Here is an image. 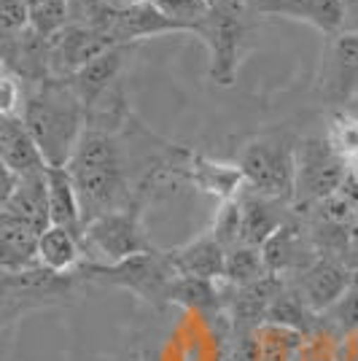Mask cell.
Returning a JSON list of instances; mask_svg holds the SVG:
<instances>
[{"label": "cell", "mask_w": 358, "mask_h": 361, "mask_svg": "<svg viewBox=\"0 0 358 361\" xmlns=\"http://www.w3.org/2000/svg\"><path fill=\"white\" fill-rule=\"evenodd\" d=\"M68 173L73 178L84 224H90L92 219L103 213L127 208L132 202L124 167V149L116 135L105 127H92L87 121V130L68 162Z\"/></svg>", "instance_id": "1"}, {"label": "cell", "mask_w": 358, "mask_h": 361, "mask_svg": "<svg viewBox=\"0 0 358 361\" xmlns=\"http://www.w3.org/2000/svg\"><path fill=\"white\" fill-rule=\"evenodd\" d=\"M124 57H127V46L116 44L111 49H105L103 54H97L94 60H90L78 73H73L70 78H65L73 87L75 97L84 103L87 114L97 106L105 97V92L116 84V78L124 71Z\"/></svg>", "instance_id": "14"}, {"label": "cell", "mask_w": 358, "mask_h": 361, "mask_svg": "<svg viewBox=\"0 0 358 361\" xmlns=\"http://www.w3.org/2000/svg\"><path fill=\"white\" fill-rule=\"evenodd\" d=\"M340 3H342L345 32H356L358 35V0H340Z\"/></svg>", "instance_id": "34"}, {"label": "cell", "mask_w": 358, "mask_h": 361, "mask_svg": "<svg viewBox=\"0 0 358 361\" xmlns=\"http://www.w3.org/2000/svg\"><path fill=\"white\" fill-rule=\"evenodd\" d=\"M345 111H350L353 116H358V94H356V97H353V100H350V106L345 108Z\"/></svg>", "instance_id": "37"}, {"label": "cell", "mask_w": 358, "mask_h": 361, "mask_svg": "<svg viewBox=\"0 0 358 361\" xmlns=\"http://www.w3.org/2000/svg\"><path fill=\"white\" fill-rule=\"evenodd\" d=\"M35 259H38V267L54 272V275H70L81 262L78 238L62 226L49 224L44 232H38Z\"/></svg>", "instance_id": "23"}, {"label": "cell", "mask_w": 358, "mask_h": 361, "mask_svg": "<svg viewBox=\"0 0 358 361\" xmlns=\"http://www.w3.org/2000/svg\"><path fill=\"white\" fill-rule=\"evenodd\" d=\"M242 6L232 3L224 8H213L208 16L195 27V35L202 38V44L210 51L208 78L216 87H232L237 81L240 54L245 41V19Z\"/></svg>", "instance_id": "7"}, {"label": "cell", "mask_w": 358, "mask_h": 361, "mask_svg": "<svg viewBox=\"0 0 358 361\" xmlns=\"http://www.w3.org/2000/svg\"><path fill=\"white\" fill-rule=\"evenodd\" d=\"M240 200V243L261 248V243L288 219V202L248 192Z\"/></svg>", "instance_id": "18"}, {"label": "cell", "mask_w": 358, "mask_h": 361, "mask_svg": "<svg viewBox=\"0 0 358 361\" xmlns=\"http://www.w3.org/2000/svg\"><path fill=\"white\" fill-rule=\"evenodd\" d=\"M340 262H342L345 267L358 278V232H356V226H353V240H350V245L345 248V254Z\"/></svg>", "instance_id": "35"}, {"label": "cell", "mask_w": 358, "mask_h": 361, "mask_svg": "<svg viewBox=\"0 0 358 361\" xmlns=\"http://www.w3.org/2000/svg\"><path fill=\"white\" fill-rule=\"evenodd\" d=\"M224 259L226 248L210 232L167 251V262L175 270V275L199 278V281H221L224 278Z\"/></svg>", "instance_id": "15"}, {"label": "cell", "mask_w": 358, "mask_h": 361, "mask_svg": "<svg viewBox=\"0 0 358 361\" xmlns=\"http://www.w3.org/2000/svg\"><path fill=\"white\" fill-rule=\"evenodd\" d=\"M358 94V35L340 32L328 38L321 65V97L328 108L342 111Z\"/></svg>", "instance_id": "9"}, {"label": "cell", "mask_w": 358, "mask_h": 361, "mask_svg": "<svg viewBox=\"0 0 358 361\" xmlns=\"http://www.w3.org/2000/svg\"><path fill=\"white\" fill-rule=\"evenodd\" d=\"M113 38L92 25H65L62 30L46 38V62H49V78H70L78 73L90 60L111 49Z\"/></svg>", "instance_id": "8"}, {"label": "cell", "mask_w": 358, "mask_h": 361, "mask_svg": "<svg viewBox=\"0 0 358 361\" xmlns=\"http://www.w3.org/2000/svg\"><path fill=\"white\" fill-rule=\"evenodd\" d=\"M78 275L87 281L105 283V286H119L137 294L146 302H164L167 305V288L175 278V270L170 267L167 254L151 248L143 254H135L119 264H97V262H78Z\"/></svg>", "instance_id": "5"}, {"label": "cell", "mask_w": 358, "mask_h": 361, "mask_svg": "<svg viewBox=\"0 0 358 361\" xmlns=\"http://www.w3.org/2000/svg\"><path fill=\"white\" fill-rule=\"evenodd\" d=\"M156 11L173 19L186 32H195V27L208 16V6L202 0H154Z\"/></svg>", "instance_id": "28"}, {"label": "cell", "mask_w": 358, "mask_h": 361, "mask_svg": "<svg viewBox=\"0 0 358 361\" xmlns=\"http://www.w3.org/2000/svg\"><path fill=\"white\" fill-rule=\"evenodd\" d=\"M19 119L25 121L46 167H68L90 114L65 78H46L25 94Z\"/></svg>", "instance_id": "2"}, {"label": "cell", "mask_w": 358, "mask_h": 361, "mask_svg": "<svg viewBox=\"0 0 358 361\" xmlns=\"http://www.w3.org/2000/svg\"><path fill=\"white\" fill-rule=\"evenodd\" d=\"M323 140L328 143V149L334 151L342 162H347L350 157L358 154V116H353L350 111H331V116L326 121V133Z\"/></svg>", "instance_id": "26"}, {"label": "cell", "mask_w": 358, "mask_h": 361, "mask_svg": "<svg viewBox=\"0 0 358 361\" xmlns=\"http://www.w3.org/2000/svg\"><path fill=\"white\" fill-rule=\"evenodd\" d=\"M304 334L283 324L261 321L248 329V361H299Z\"/></svg>", "instance_id": "19"}, {"label": "cell", "mask_w": 358, "mask_h": 361, "mask_svg": "<svg viewBox=\"0 0 358 361\" xmlns=\"http://www.w3.org/2000/svg\"><path fill=\"white\" fill-rule=\"evenodd\" d=\"M264 275H269V272L264 267V259H261V248L245 245V243L226 248L221 281H226L229 286H251L256 281H261Z\"/></svg>", "instance_id": "25"}, {"label": "cell", "mask_w": 358, "mask_h": 361, "mask_svg": "<svg viewBox=\"0 0 358 361\" xmlns=\"http://www.w3.org/2000/svg\"><path fill=\"white\" fill-rule=\"evenodd\" d=\"M342 343L337 345V361H358V331L342 334Z\"/></svg>", "instance_id": "33"}, {"label": "cell", "mask_w": 358, "mask_h": 361, "mask_svg": "<svg viewBox=\"0 0 358 361\" xmlns=\"http://www.w3.org/2000/svg\"><path fill=\"white\" fill-rule=\"evenodd\" d=\"M0 162L19 178L46 170L44 157H41L32 135L27 133L25 121L19 119V114L0 116Z\"/></svg>", "instance_id": "17"}, {"label": "cell", "mask_w": 358, "mask_h": 361, "mask_svg": "<svg viewBox=\"0 0 358 361\" xmlns=\"http://www.w3.org/2000/svg\"><path fill=\"white\" fill-rule=\"evenodd\" d=\"M315 256L318 254H315L310 232L299 221H294L291 216L261 243L264 267H267L269 275H278V278H288L302 267H307Z\"/></svg>", "instance_id": "12"}, {"label": "cell", "mask_w": 358, "mask_h": 361, "mask_svg": "<svg viewBox=\"0 0 358 361\" xmlns=\"http://www.w3.org/2000/svg\"><path fill=\"white\" fill-rule=\"evenodd\" d=\"M167 170L178 173L180 178L189 180L199 192L218 197L221 202L237 197V192L242 189V183H245L237 165L216 162L210 157H202V154L183 151V149H175V159L167 162Z\"/></svg>", "instance_id": "11"}, {"label": "cell", "mask_w": 358, "mask_h": 361, "mask_svg": "<svg viewBox=\"0 0 358 361\" xmlns=\"http://www.w3.org/2000/svg\"><path fill=\"white\" fill-rule=\"evenodd\" d=\"M16 183H19V176H14L8 167L0 162V211L8 205L11 195L16 192Z\"/></svg>", "instance_id": "32"}, {"label": "cell", "mask_w": 358, "mask_h": 361, "mask_svg": "<svg viewBox=\"0 0 358 361\" xmlns=\"http://www.w3.org/2000/svg\"><path fill=\"white\" fill-rule=\"evenodd\" d=\"M321 321L328 329L340 331V334H350L358 331V278L345 288V294L328 307L326 313H321Z\"/></svg>", "instance_id": "27"}, {"label": "cell", "mask_w": 358, "mask_h": 361, "mask_svg": "<svg viewBox=\"0 0 358 361\" xmlns=\"http://www.w3.org/2000/svg\"><path fill=\"white\" fill-rule=\"evenodd\" d=\"M294 151L291 140L280 135H261L248 140L237 162L248 192L291 205L294 197Z\"/></svg>", "instance_id": "4"}, {"label": "cell", "mask_w": 358, "mask_h": 361, "mask_svg": "<svg viewBox=\"0 0 358 361\" xmlns=\"http://www.w3.org/2000/svg\"><path fill=\"white\" fill-rule=\"evenodd\" d=\"M356 281V275L345 267L340 259L331 256H315L307 267L291 275L288 286L299 294V300L304 302L315 316L326 313L334 302L345 294V288Z\"/></svg>", "instance_id": "10"}, {"label": "cell", "mask_w": 358, "mask_h": 361, "mask_svg": "<svg viewBox=\"0 0 358 361\" xmlns=\"http://www.w3.org/2000/svg\"><path fill=\"white\" fill-rule=\"evenodd\" d=\"M0 213L16 219L19 224L30 226L32 232H44L46 226L51 224L49 221V197H46V170L19 178L16 192Z\"/></svg>", "instance_id": "21"}, {"label": "cell", "mask_w": 358, "mask_h": 361, "mask_svg": "<svg viewBox=\"0 0 358 361\" xmlns=\"http://www.w3.org/2000/svg\"><path fill=\"white\" fill-rule=\"evenodd\" d=\"M205 6H208V11L213 8H224V6H232V3H240V0H202Z\"/></svg>", "instance_id": "36"}, {"label": "cell", "mask_w": 358, "mask_h": 361, "mask_svg": "<svg viewBox=\"0 0 358 361\" xmlns=\"http://www.w3.org/2000/svg\"><path fill=\"white\" fill-rule=\"evenodd\" d=\"M216 240L221 243L224 248H232L240 243V200L232 197V200H224L221 208L213 219V226L208 229Z\"/></svg>", "instance_id": "29"}, {"label": "cell", "mask_w": 358, "mask_h": 361, "mask_svg": "<svg viewBox=\"0 0 358 361\" xmlns=\"http://www.w3.org/2000/svg\"><path fill=\"white\" fill-rule=\"evenodd\" d=\"M30 30V0H0V41Z\"/></svg>", "instance_id": "30"}, {"label": "cell", "mask_w": 358, "mask_h": 361, "mask_svg": "<svg viewBox=\"0 0 358 361\" xmlns=\"http://www.w3.org/2000/svg\"><path fill=\"white\" fill-rule=\"evenodd\" d=\"M78 245L81 259L97 264H119L130 256L154 248L143 226V208L135 200L127 208L103 213L84 224Z\"/></svg>", "instance_id": "3"}, {"label": "cell", "mask_w": 358, "mask_h": 361, "mask_svg": "<svg viewBox=\"0 0 358 361\" xmlns=\"http://www.w3.org/2000/svg\"><path fill=\"white\" fill-rule=\"evenodd\" d=\"M259 14L294 19L307 27H315L326 38H334L345 30L342 3L340 0H254Z\"/></svg>", "instance_id": "13"}, {"label": "cell", "mask_w": 358, "mask_h": 361, "mask_svg": "<svg viewBox=\"0 0 358 361\" xmlns=\"http://www.w3.org/2000/svg\"><path fill=\"white\" fill-rule=\"evenodd\" d=\"M345 180V162L328 149L323 135L304 137L294 151V197L291 208L310 211L321 200L340 192Z\"/></svg>", "instance_id": "6"}, {"label": "cell", "mask_w": 358, "mask_h": 361, "mask_svg": "<svg viewBox=\"0 0 358 361\" xmlns=\"http://www.w3.org/2000/svg\"><path fill=\"white\" fill-rule=\"evenodd\" d=\"M105 32L113 38V44H132V41H143V38H154V35H164V32H186L180 25L164 14L156 11L154 3L146 6H124L121 11L108 19Z\"/></svg>", "instance_id": "16"}, {"label": "cell", "mask_w": 358, "mask_h": 361, "mask_svg": "<svg viewBox=\"0 0 358 361\" xmlns=\"http://www.w3.org/2000/svg\"><path fill=\"white\" fill-rule=\"evenodd\" d=\"M22 100H25L22 81L14 73L0 75V116H16L22 111Z\"/></svg>", "instance_id": "31"}, {"label": "cell", "mask_w": 358, "mask_h": 361, "mask_svg": "<svg viewBox=\"0 0 358 361\" xmlns=\"http://www.w3.org/2000/svg\"><path fill=\"white\" fill-rule=\"evenodd\" d=\"M167 302H175L180 307H192V310H202V313H218L224 305V297H221V288L216 286V281L175 275L167 288Z\"/></svg>", "instance_id": "24"}, {"label": "cell", "mask_w": 358, "mask_h": 361, "mask_svg": "<svg viewBox=\"0 0 358 361\" xmlns=\"http://www.w3.org/2000/svg\"><path fill=\"white\" fill-rule=\"evenodd\" d=\"M35 245H38V232L0 213V270L22 272L35 267L38 264Z\"/></svg>", "instance_id": "22"}, {"label": "cell", "mask_w": 358, "mask_h": 361, "mask_svg": "<svg viewBox=\"0 0 358 361\" xmlns=\"http://www.w3.org/2000/svg\"><path fill=\"white\" fill-rule=\"evenodd\" d=\"M3 73H8V68H6V62L0 60V75H3Z\"/></svg>", "instance_id": "38"}, {"label": "cell", "mask_w": 358, "mask_h": 361, "mask_svg": "<svg viewBox=\"0 0 358 361\" xmlns=\"http://www.w3.org/2000/svg\"><path fill=\"white\" fill-rule=\"evenodd\" d=\"M46 197H49V221L54 226H62L73 232L81 240V208H78V195H75L73 178L68 167H46Z\"/></svg>", "instance_id": "20"}]
</instances>
